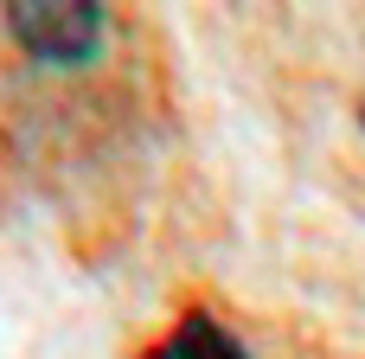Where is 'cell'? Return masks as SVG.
<instances>
[{
  "label": "cell",
  "instance_id": "cell-3",
  "mask_svg": "<svg viewBox=\"0 0 365 359\" xmlns=\"http://www.w3.org/2000/svg\"><path fill=\"white\" fill-rule=\"evenodd\" d=\"M359 122H365V96H359Z\"/></svg>",
  "mask_w": 365,
  "mask_h": 359
},
{
  "label": "cell",
  "instance_id": "cell-1",
  "mask_svg": "<svg viewBox=\"0 0 365 359\" xmlns=\"http://www.w3.org/2000/svg\"><path fill=\"white\" fill-rule=\"evenodd\" d=\"M103 26H109V13L96 0H13L6 6L13 45L38 64H58V71L90 64L103 51Z\"/></svg>",
  "mask_w": 365,
  "mask_h": 359
},
{
  "label": "cell",
  "instance_id": "cell-2",
  "mask_svg": "<svg viewBox=\"0 0 365 359\" xmlns=\"http://www.w3.org/2000/svg\"><path fill=\"white\" fill-rule=\"evenodd\" d=\"M141 359H250L237 347V334L231 328H218L205 308H192L186 321H173V334L167 340H154Z\"/></svg>",
  "mask_w": 365,
  "mask_h": 359
}]
</instances>
